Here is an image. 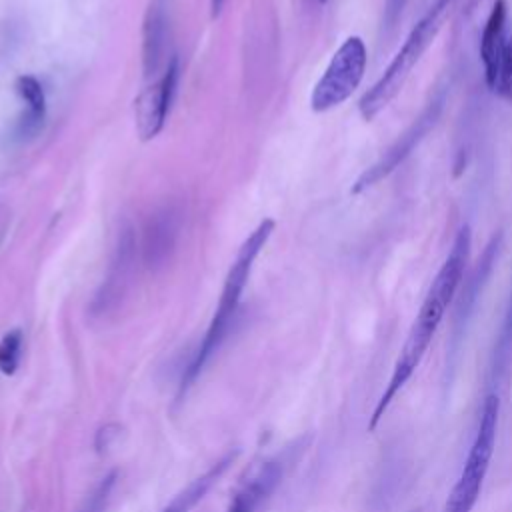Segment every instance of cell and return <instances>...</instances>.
<instances>
[{
  "label": "cell",
  "mask_w": 512,
  "mask_h": 512,
  "mask_svg": "<svg viewBox=\"0 0 512 512\" xmlns=\"http://www.w3.org/2000/svg\"><path fill=\"white\" fill-rule=\"evenodd\" d=\"M274 220L266 218L262 220L252 232L250 236L242 242V246L238 248V254L226 274V280H224V288H222V294H220V300H218V308L210 320V326L198 346V350L194 352L190 364L184 368V374H182V380H180V394H184L192 384L194 380L202 374L204 366L210 362V358L214 356V352L222 346L224 338L228 336L230 332V326H232V320L238 312V306H240V298H242V292L248 284V278H250V272H252V266L258 258V254L262 252V248L266 246L268 238L272 236L274 232Z\"/></svg>",
  "instance_id": "cell-1"
},
{
  "label": "cell",
  "mask_w": 512,
  "mask_h": 512,
  "mask_svg": "<svg viewBox=\"0 0 512 512\" xmlns=\"http://www.w3.org/2000/svg\"><path fill=\"white\" fill-rule=\"evenodd\" d=\"M452 0H434L426 14L418 20V24L406 36L402 48L396 52L384 74L374 82V86L360 98V114L364 120H372L378 112H382L392 98L402 90L406 84L412 68L420 62L426 48L434 42L436 34L440 32Z\"/></svg>",
  "instance_id": "cell-2"
},
{
  "label": "cell",
  "mask_w": 512,
  "mask_h": 512,
  "mask_svg": "<svg viewBox=\"0 0 512 512\" xmlns=\"http://www.w3.org/2000/svg\"><path fill=\"white\" fill-rule=\"evenodd\" d=\"M498 414H500V400L496 394H488L482 404L474 442L468 450L462 472L444 502L442 512H472L474 504L478 502V496L494 454V446H496Z\"/></svg>",
  "instance_id": "cell-3"
},
{
  "label": "cell",
  "mask_w": 512,
  "mask_h": 512,
  "mask_svg": "<svg viewBox=\"0 0 512 512\" xmlns=\"http://www.w3.org/2000/svg\"><path fill=\"white\" fill-rule=\"evenodd\" d=\"M366 62L368 52L364 40L360 36H348L334 52L310 94L312 110L326 112L348 100L364 78Z\"/></svg>",
  "instance_id": "cell-4"
},
{
  "label": "cell",
  "mask_w": 512,
  "mask_h": 512,
  "mask_svg": "<svg viewBox=\"0 0 512 512\" xmlns=\"http://www.w3.org/2000/svg\"><path fill=\"white\" fill-rule=\"evenodd\" d=\"M174 0H150L142 20V70L146 80H158L176 56L172 44Z\"/></svg>",
  "instance_id": "cell-5"
},
{
  "label": "cell",
  "mask_w": 512,
  "mask_h": 512,
  "mask_svg": "<svg viewBox=\"0 0 512 512\" xmlns=\"http://www.w3.org/2000/svg\"><path fill=\"white\" fill-rule=\"evenodd\" d=\"M178 78H180V62H178V56H174L166 66L164 74L136 96L134 122H136V132L140 140L144 142L152 140L162 132L174 94H176Z\"/></svg>",
  "instance_id": "cell-6"
},
{
  "label": "cell",
  "mask_w": 512,
  "mask_h": 512,
  "mask_svg": "<svg viewBox=\"0 0 512 512\" xmlns=\"http://www.w3.org/2000/svg\"><path fill=\"white\" fill-rule=\"evenodd\" d=\"M442 110V96L434 98L432 102H428V106L420 112V116L412 122V126L382 154V158L372 164L370 168H366L358 180L352 186V194H360L368 188H372L374 184H378L382 178H386L390 172H394L404 158L414 150V146L428 134V130L434 126L438 114Z\"/></svg>",
  "instance_id": "cell-7"
},
{
  "label": "cell",
  "mask_w": 512,
  "mask_h": 512,
  "mask_svg": "<svg viewBox=\"0 0 512 512\" xmlns=\"http://www.w3.org/2000/svg\"><path fill=\"white\" fill-rule=\"evenodd\" d=\"M180 210L172 204L158 208L146 222L142 240V258L148 268L162 266L178 240Z\"/></svg>",
  "instance_id": "cell-8"
},
{
  "label": "cell",
  "mask_w": 512,
  "mask_h": 512,
  "mask_svg": "<svg viewBox=\"0 0 512 512\" xmlns=\"http://www.w3.org/2000/svg\"><path fill=\"white\" fill-rule=\"evenodd\" d=\"M506 44H508L506 4H504V0H496L488 14V20L484 24L482 38H480V58H482V66H484V80L492 92L498 84L500 68L504 62V54H506Z\"/></svg>",
  "instance_id": "cell-9"
},
{
  "label": "cell",
  "mask_w": 512,
  "mask_h": 512,
  "mask_svg": "<svg viewBox=\"0 0 512 512\" xmlns=\"http://www.w3.org/2000/svg\"><path fill=\"white\" fill-rule=\"evenodd\" d=\"M282 478V462L268 460L256 468L234 492L226 512H256Z\"/></svg>",
  "instance_id": "cell-10"
},
{
  "label": "cell",
  "mask_w": 512,
  "mask_h": 512,
  "mask_svg": "<svg viewBox=\"0 0 512 512\" xmlns=\"http://www.w3.org/2000/svg\"><path fill=\"white\" fill-rule=\"evenodd\" d=\"M14 90L20 96V100L26 104L24 114L18 118L16 128H14V136L16 140L24 142L28 138H34L46 120V94L42 84L30 76V74H22L16 78L14 82Z\"/></svg>",
  "instance_id": "cell-11"
},
{
  "label": "cell",
  "mask_w": 512,
  "mask_h": 512,
  "mask_svg": "<svg viewBox=\"0 0 512 512\" xmlns=\"http://www.w3.org/2000/svg\"><path fill=\"white\" fill-rule=\"evenodd\" d=\"M134 256H136V238L130 226H124L118 234V242L114 248V256H112V264H110V272L108 278L102 286V296H98L100 300H110L120 296L132 264H134Z\"/></svg>",
  "instance_id": "cell-12"
},
{
  "label": "cell",
  "mask_w": 512,
  "mask_h": 512,
  "mask_svg": "<svg viewBox=\"0 0 512 512\" xmlns=\"http://www.w3.org/2000/svg\"><path fill=\"white\" fill-rule=\"evenodd\" d=\"M234 458H236V452H228L224 458L214 462L204 474H200L184 490H180L162 512H190L208 494V490L224 476V472L234 462Z\"/></svg>",
  "instance_id": "cell-13"
},
{
  "label": "cell",
  "mask_w": 512,
  "mask_h": 512,
  "mask_svg": "<svg viewBox=\"0 0 512 512\" xmlns=\"http://www.w3.org/2000/svg\"><path fill=\"white\" fill-rule=\"evenodd\" d=\"M22 330L12 328L0 338V372L4 376L16 374L22 358Z\"/></svg>",
  "instance_id": "cell-14"
},
{
  "label": "cell",
  "mask_w": 512,
  "mask_h": 512,
  "mask_svg": "<svg viewBox=\"0 0 512 512\" xmlns=\"http://www.w3.org/2000/svg\"><path fill=\"white\" fill-rule=\"evenodd\" d=\"M116 482V472H110L106 474L98 486L92 490V494L88 496V500L84 502V506L80 508V512H104L106 510V504L110 500V492H112V486Z\"/></svg>",
  "instance_id": "cell-15"
},
{
  "label": "cell",
  "mask_w": 512,
  "mask_h": 512,
  "mask_svg": "<svg viewBox=\"0 0 512 512\" xmlns=\"http://www.w3.org/2000/svg\"><path fill=\"white\" fill-rule=\"evenodd\" d=\"M494 94L512 102V38H508V44H506V54H504V62L500 68V76H498Z\"/></svg>",
  "instance_id": "cell-16"
},
{
  "label": "cell",
  "mask_w": 512,
  "mask_h": 512,
  "mask_svg": "<svg viewBox=\"0 0 512 512\" xmlns=\"http://www.w3.org/2000/svg\"><path fill=\"white\" fill-rule=\"evenodd\" d=\"M512 344V294H510V302H508V310L504 316V324H502V332H500V340H498V352L496 356L504 354V350H508Z\"/></svg>",
  "instance_id": "cell-17"
},
{
  "label": "cell",
  "mask_w": 512,
  "mask_h": 512,
  "mask_svg": "<svg viewBox=\"0 0 512 512\" xmlns=\"http://www.w3.org/2000/svg\"><path fill=\"white\" fill-rule=\"evenodd\" d=\"M404 2L406 0H388V14H390V18H394L402 10Z\"/></svg>",
  "instance_id": "cell-18"
},
{
  "label": "cell",
  "mask_w": 512,
  "mask_h": 512,
  "mask_svg": "<svg viewBox=\"0 0 512 512\" xmlns=\"http://www.w3.org/2000/svg\"><path fill=\"white\" fill-rule=\"evenodd\" d=\"M224 4H226V0H210V10H212V18L220 16V12H222Z\"/></svg>",
  "instance_id": "cell-19"
},
{
  "label": "cell",
  "mask_w": 512,
  "mask_h": 512,
  "mask_svg": "<svg viewBox=\"0 0 512 512\" xmlns=\"http://www.w3.org/2000/svg\"><path fill=\"white\" fill-rule=\"evenodd\" d=\"M320 2H326V0H320Z\"/></svg>",
  "instance_id": "cell-20"
}]
</instances>
